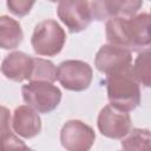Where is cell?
<instances>
[{
	"instance_id": "obj_7",
	"label": "cell",
	"mask_w": 151,
	"mask_h": 151,
	"mask_svg": "<svg viewBox=\"0 0 151 151\" xmlns=\"http://www.w3.org/2000/svg\"><path fill=\"white\" fill-rule=\"evenodd\" d=\"M99 132L111 139H123L131 131V118L125 111H122L112 105L104 106L97 119Z\"/></svg>"
},
{
	"instance_id": "obj_13",
	"label": "cell",
	"mask_w": 151,
	"mask_h": 151,
	"mask_svg": "<svg viewBox=\"0 0 151 151\" xmlns=\"http://www.w3.org/2000/svg\"><path fill=\"white\" fill-rule=\"evenodd\" d=\"M24 38L20 24L7 15L0 18V47L4 50L17 48Z\"/></svg>"
},
{
	"instance_id": "obj_17",
	"label": "cell",
	"mask_w": 151,
	"mask_h": 151,
	"mask_svg": "<svg viewBox=\"0 0 151 151\" xmlns=\"http://www.w3.org/2000/svg\"><path fill=\"white\" fill-rule=\"evenodd\" d=\"M0 151H34L28 147L21 139L12 132L1 134V150Z\"/></svg>"
},
{
	"instance_id": "obj_8",
	"label": "cell",
	"mask_w": 151,
	"mask_h": 151,
	"mask_svg": "<svg viewBox=\"0 0 151 151\" xmlns=\"http://www.w3.org/2000/svg\"><path fill=\"white\" fill-rule=\"evenodd\" d=\"M96 140L93 129L81 120H67L60 131V143L66 151H90Z\"/></svg>"
},
{
	"instance_id": "obj_16",
	"label": "cell",
	"mask_w": 151,
	"mask_h": 151,
	"mask_svg": "<svg viewBox=\"0 0 151 151\" xmlns=\"http://www.w3.org/2000/svg\"><path fill=\"white\" fill-rule=\"evenodd\" d=\"M58 67L47 59L33 58V71L29 81H46L52 83L57 80Z\"/></svg>"
},
{
	"instance_id": "obj_18",
	"label": "cell",
	"mask_w": 151,
	"mask_h": 151,
	"mask_svg": "<svg viewBox=\"0 0 151 151\" xmlns=\"http://www.w3.org/2000/svg\"><path fill=\"white\" fill-rule=\"evenodd\" d=\"M33 5H34V1H27V0H8L7 1V7L9 12H12L18 17H24L28 14Z\"/></svg>"
},
{
	"instance_id": "obj_4",
	"label": "cell",
	"mask_w": 151,
	"mask_h": 151,
	"mask_svg": "<svg viewBox=\"0 0 151 151\" xmlns=\"http://www.w3.org/2000/svg\"><path fill=\"white\" fill-rule=\"evenodd\" d=\"M24 101L39 113H48L58 107L61 91L52 83L29 81L21 87Z\"/></svg>"
},
{
	"instance_id": "obj_12",
	"label": "cell",
	"mask_w": 151,
	"mask_h": 151,
	"mask_svg": "<svg viewBox=\"0 0 151 151\" xmlns=\"http://www.w3.org/2000/svg\"><path fill=\"white\" fill-rule=\"evenodd\" d=\"M33 71V58L24 52H12L5 57L1 64L2 74L13 81L31 79Z\"/></svg>"
},
{
	"instance_id": "obj_2",
	"label": "cell",
	"mask_w": 151,
	"mask_h": 151,
	"mask_svg": "<svg viewBox=\"0 0 151 151\" xmlns=\"http://www.w3.org/2000/svg\"><path fill=\"white\" fill-rule=\"evenodd\" d=\"M106 88L110 105L122 111L130 112L140 103L139 83L133 76L132 68L107 77Z\"/></svg>"
},
{
	"instance_id": "obj_14",
	"label": "cell",
	"mask_w": 151,
	"mask_h": 151,
	"mask_svg": "<svg viewBox=\"0 0 151 151\" xmlns=\"http://www.w3.org/2000/svg\"><path fill=\"white\" fill-rule=\"evenodd\" d=\"M124 151H151V131L146 129H132L122 139Z\"/></svg>"
},
{
	"instance_id": "obj_3",
	"label": "cell",
	"mask_w": 151,
	"mask_h": 151,
	"mask_svg": "<svg viewBox=\"0 0 151 151\" xmlns=\"http://www.w3.org/2000/svg\"><path fill=\"white\" fill-rule=\"evenodd\" d=\"M66 41L64 28L53 19L39 22L32 34L31 44L38 55L53 57L60 53Z\"/></svg>"
},
{
	"instance_id": "obj_10",
	"label": "cell",
	"mask_w": 151,
	"mask_h": 151,
	"mask_svg": "<svg viewBox=\"0 0 151 151\" xmlns=\"http://www.w3.org/2000/svg\"><path fill=\"white\" fill-rule=\"evenodd\" d=\"M143 6V1L139 0H120V1H90L92 19L104 20L117 17L130 18L133 17L138 9Z\"/></svg>"
},
{
	"instance_id": "obj_1",
	"label": "cell",
	"mask_w": 151,
	"mask_h": 151,
	"mask_svg": "<svg viewBox=\"0 0 151 151\" xmlns=\"http://www.w3.org/2000/svg\"><path fill=\"white\" fill-rule=\"evenodd\" d=\"M109 44L123 48H149L151 46V14L142 13L130 18H111L105 26Z\"/></svg>"
},
{
	"instance_id": "obj_5",
	"label": "cell",
	"mask_w": 151,
	"mask_h": 151,
	"mask_svg": "<svg viewBox=\"0 0 151 151\" xmlns=\"http://www.w3.org/2000/svg\"><path fill=\"white\" fill-rule=\"evenodd\" d=\"M92 77L91 66L81 60H65L59 64L57 70L58 81L68 91L80 92L86 90L91 85Z\"/></svg>"
},
{
	"instance_id": "obj_6",
	"label": "cell",
	"mask_w": 151,
	"mask_h": 151,
	"mask_svg": "<svg viewBox=\"0 0 151 151\" xmlns=\"http://www.w3.org/2000/svg\"><path fill=\"white\" fill-rule=\"evenodd\" d=\"M94 65L106 77L122 73L132 68L131 52L126 48L111 44L103 45L96 54Z\"/></svg>"
},
{
	"instance_id": "obj_9",
	"label": "cell",
	"mask_w": 151,
	"mask_h": 151,
	"mask_svg": "<svg viewBox=\"0 0 151 151\" xmlns=\"http://www.w3.org/2000/svg\"><path fill=\"white\" fill-rule=\"evenodd\" d=\"M57 13L71 33L84 31L92 21L90 1H60Z\"/></svg>"
},
{
	"instance_id": "obj_11",
	"label": "cell",
	"mask_w": 151,
	"mask_h": 151,
	"mask_svg": "<svg viewBox=\"0 0 151 151\" xmlns=\"http://www.w3.org/2000/svg\"><path fill=\"white\" fill-rule=\"evenodd\" d=\"M13 131L22 138L29 139L41 131V119L39 113L28 105H21L14 110L12 118Z\"/></svg>"
},
{
	"instance_id": "obj_15",
	"label": "cell",
	"mask_w": 151,
	"mask_h": 151,
	"mask_svg": "<svg viewBox=\"0 0 151 151\" xmlns=\"http://www.w3.org/2000/svg\"><path fill=\"white\" fill-rule=\"evenodd\" d=\"M132 72L139 84L151 87V47L142 51L132 65Z\"/></svg>"
}]
</instances>
